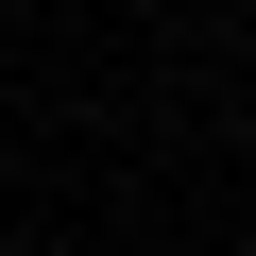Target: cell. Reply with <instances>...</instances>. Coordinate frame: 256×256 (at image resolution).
Here are the masks:
<instances>
[{"label":"cell","mask_w":256,"mask_h":256,"mask_svg":"<svg viewBox=\"0 0 256 256\" xmlns=\"http://www.w3.org/2000/svg\"><path fill=\"white\" fill-rule=\"evenodd\" d=\"M0 256H18V239H0Z\"/></svg>","instance_id":"1"}]
</instances>
